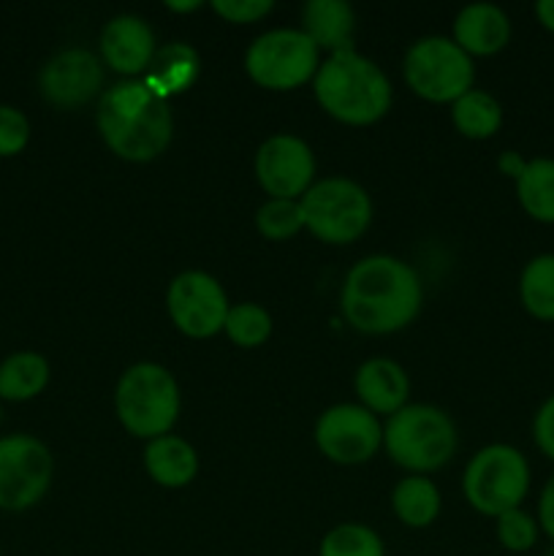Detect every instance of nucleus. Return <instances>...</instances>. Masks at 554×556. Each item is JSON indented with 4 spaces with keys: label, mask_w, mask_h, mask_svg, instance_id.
Returning a JSON list of instances; mask_svg holds the SVG:
<instances>
[{
    "label": "nucleus",
    "mask_w": 554,
    "mask_h": 556,
    "mask_svg": "<svg viewBox=\"0 0 554 556\" xmlns=\"http://www.w3.org/2000/svg\"><path fill=\"white\" fill-rule=\"evenodd\" d=\"M315 98L331 117L348 125H367L389 112L391 85L373 60L348 49L320 65L315 74Z\"/></svg>",
    "instance_id": "nucleus-3"
},
{
    "label": "nucleus",
    "mask_w": 554,
    "mask_h": 556,
    "mask_svg": "<svg viewBox=\"0 0 554 556\" xmlns=\"http://www.w3.org/2000/svg\"><path fill=\"white\" fill-rule=\"evenodd\" d=\"M52 456L47 445L27 434L0 440V508L25 510L47 494Z\"/></svg>",
    "instance_id": "nucleus-10"
},
{
    "label": "nucleus",
    "mask_w": 554,
    "mask_h": 556,
    "mask_svg": "<svg viewBox=\"0 0 554 556\" xmlns=\"http://www.w3.org/2000/svg\"><path fill=\"white\" fill-rule=\"evenodd\" d=\"M320 556H383V543L369 527H335L320 543Z\"/></svg>",
    "instance_id": "nucleus-26"
},
{
    "label": "nucleus",
    "mask_w": 554,
    "mask_h": 556,
    "mask_svg": "<svg viewBox=\"0 0 554 556\" xmlns=\"http://www.w3.org/2000/svg\"><path fill=\"white\" fill-rule=\"evenodd\" d=\"M49 380L47 358L38 353H16L0 367V396L5 400H30L41 394Z\"/></svg>",
    "instance_id": "nucleus-23"
},
{
    "label": "nucleus",
    "mask_w": 554,
    "mask_h": 556,
    "mask_svg": "<svg viewBox=\"0 0 554 556\" xmlns=\"http://www.w3.org/2000/svg\"><path fill=\"white\" fill-rule=\"evenodd\" d=\"M516 193L527 215L538 223H554V161H527L525 172L516 179Z\"/></svg>",
    "instance_id": "nucleus-21"
},
{
    "label": "nucleus",
    "mask_w": 554,
    "mask_h": 556,
    "mask_svg": "<svg viewBox=\"0 0 554 556\" xmlns=\"http://www.w3.org/2000/svg\"><path fill=\"white\" fill-rule=\"evenodd\" d=\"M117 418L136 438H163L179 416V389L161 364H136L125 369L114 394Z\"/></svg>",
    "instance_id": "nucleus-4"
},
{
    "label": "nucleus",
    "mask_w": 554,
    "mask_h": 556,
    "mask_svg": "<svg viewBox=\"0 0 554 556\" xmlns=\"http://www.w3.org/2000/svg\"><path fill=\"white\" fill-rule=\"evenodd\" d=\"M199 76V54L185 43H168V47L155 49L150 65H147L144 85L166 101L168 96L188 90Z\"/></svg>",
    "instance_id": "nucleus-19"
},
{
    "label": "nucleus",
    "mask_w": 554,
    "mask_h": 556,
    "mask_svg": "<svg viewBox=\"0 0 554 556\" xmlns=\"http://www.w3.org/2000/svg\"><path fill=\"white\" fill-rule=\"evenodd\" d=\"M315 157L297 136H272L255 155V177L272 199H293L310 190Z\"/></svg>",
    "instance_id": "nucleus-13"
},
{
    "label": "nucleus",
    "mask_w": 554,
    "mask_h": 556,
    "mask_svg": "<svg viewBox=\"0 0 554 556\" xmlns=\"http://www.w3.org/2000/svg\"><path fill=\"white\" fill-rule=\"evenodd\" d=\"M103 60L119 74H139L155 54V36L139 16H114L101 33Z\"/></svg>",
    "instance_id": "nucleus-15"
},
{
    "label": "nucleus",
    "mask_w": 554,
    "mask_h": 556,
    "mask_svg": "<svg viewBox=\"0 0 554 556\" xmlns=\"http://www.w3.org/2000/svg\"><path fill=\"white\" fill-rule=\"evenodd\" d=\"M255 226L266 239H291L304 228L302 204L293 199H272L255 215Z\"/></svg>",
    "instance_id": "nucleus-28"
},
{
    "label": "nucleus",
    "mask_w": 554,
    "mask_h": 556,
    "mask_svg": "<svg viewBox=\"0 0 554 556\" xmlns=\"http://www.w3.org/2000/svg\"><path fill=\"white\" fill-rule=\"evenodd\" d=\"M521 304L538 320H554V253L536 255L519 280Z\"/></svg>",
    "instance_id": "nucleus-25"
},
{
    "label": "nucleus",
    "mask_w": 554,
    "mask_h": 556,
    "mask_svg": "<svg viewBox=\"0 0 554 556\" xmlns=\"http://www.w3.org/2000/svg\"><path fill=\"white\" fill-rule=\"evenodd\" d=\"M98 130L114 155L144 163L161 155L172 141V112L144 81H119L103 92Z\"/></svg>",
    "instance_id": "nucleus-2"
},
{
    "label": "nucleus",
    "mask_w": 554,
    "mask_h": 556,
    "mask_svg": "<svg viewBox=\"0 0 554 556\" xmlns=\"http://www.w3.org/2000/svg\"><path fill=\"white\" fill-rule=\"evenodd\" d=\"M462 486L467 503L478 514L498 519L505 510L519 508L530 489V467L525 456L511 445H489L473 456Z\"/></svg>",
    "instance_id": "nucleus-6"
},
{
    "label": "nucleus",
    "mask_w": 554,
    "mask_h": 556,
    "mask_svg": "<svg viewBox=\"0 0 554 556\" xmlns=\"http://www.w3.org/2000/svg\"><path fill=\"white\" fill-rule=\"evenodd\" d=\"M391 503H394V514L400 516L402 525L429 527L438 519L440 494L427 478H405V481L396 483Z\"/></svg>",
    "instance_id": "nucleus-24"
},
{
    "label": "nucleus",
    "mask_w": 554,
    "mask_h": 556,
    "mask_svg": "<svg viewBox=\"0 0 554 556\" xmlns=\"http://www.w3.org/2000/svg\"><path fill=\"white\" fill-rule=\"evenodd\" d=\"M546 556H554V548H552V552H549V554H546Z\"/></svg>",
    "instance_id": "nucleus-37"
},
{
    "label": "nucleus",
    "mask_w": 554,
    "mask_h": 556,
    "mask_svg": "<svg viewBox=\"0 0 554 556\" xmlns=\"http://www.w3.org/2000/svg\"><path fill=\"white\" fill-rule=\"evenodd\" d=\"M223 329H226V334L231 337L237 345L255 348L261 345V342L269 340L272 318L264 307H259V304H237V307L228 309V318Z\"/></svg>",
    "instance_id": "nucleus-27"
},
{
    "label": "nucleus",
    "mask_w": 554,
    "mask_h": 556,
    "mask_svg": "<svg viewBox=\"0 0 554 556\" xmlns=\"http://www.w3.org/2000/svg\"><path fill=\"white\" fill-rule=\"evenodd\" d=\"M30 139V125L22 112L11 106H0V155H16L25 150Z\"/></svg>",
    "instance_id": "nucleus-30"
},
{
    "label": "nucleus",
    "mask_w": 554,
    "mask_h": 556,
    "mask_svg": "<svg viewBox=\"0 0 554 556\" xmlns=\"http://www.w3.org/2000/svg\"><path fill=\"white\" fill-rule=\"evenodd\" d=\"M525 166H527V163L521 161V157L516 155V152H505V155L500 157V168H503L505 174H511V177H514V179H519V174L525 172Z\"/></svg>",
    "instance_id": "nucleus-34"
},
{
    "label": "nucleus",
    "mask_w": 554,
    "mask_h": 556,
    "mask_svg": "<svg viewBox=\"0 0 554 556\" xmlns=\"http://www.w3.org/2000/svg\"><path fill=\"white\" fill-rule=\"evenodd\" d=\"M454 38L467 54H494L508 43L511 22L492 3L465 5L454 22Z\"/></svg>",
    "instance_id": "nucleus-17"
},
{
    "label": "nucleus",
    "mask_w": 554,
    "mask_h": 556,
    "mask_svg": "<svg viewBox=\"0 0 554 556\" xmlns=\"http://www.w3.org/2000/svg\"><path fill=\"white\" fill-rule=\"evenodd\" d=\"M168 315L182 334L206 340L226 326L228 299L221 282L206 271H182L168 286Z\"/></svg>",
    "instance_id": "nucleus-11"
},
{
    "label": "nucleus",
    "mask_w": 554,
    "mask_h": 556,
    "mask_svg": "<svg viewBox=\"0 0 554 556\" xmlns=\"http://www.w3.org/2000/svg\"><path fill=\"white\" fill-rule=\"evenodd\" d=\"M421 307L418 275L391 255H369L348 271L342 313L364 334H391L411 324Z\"/></svg>",
    "instance_id": "nucleus-1"
},
{
    "label": "nucleus",
    "mask_w": 554,
    "mask_h": 556,
    "mask_svg": "<svg viewBox=\"0 0 554 556\" xmlns=\"http://www.w3.org/2000/svg\"><path fill=\"white\" fill-rule=\"evenodd\" d=\"M103 85L101 60L87 49H65L41 71V92L58 106H79L98 96Z\"/></svg>",
    "instance_id": "nucleus-14"
},
{
    "label": "nucleus",
    "mask_w": 554,
    "mask_h": 556,
    "mask_svg": "<svg viewBox=\"0 0 554 556\" xmlns=\"http://www.w3.org/2000/svg\"><path fill=\"white\" fill-rule=\"evenodd\" d=\"M304 226L318 239L331 244H345L362 237L373 217V204L362 185L351 179L331 177L302 195Z\"/></svg>",
    "instance_id": "nucleus-7"
},
{
    "label": "nucleus",
    "mask_w": 554,
    "mask_h": 556,
    "mask_svg": "<svg viewBox=\"0 0 554 556\" xmlns=\"http://www.w3.org/2000/svg\"><path fill=\"white\" fill-rule=\"evenodd\" d=\"M315 443L337 465H358L380 448L383 429L367 407L337 405L315 424Z\"/></svg>",
    "instance_id": "nucleus-12"
},
{
    "label": "nucleus",
    "mask_w": 554,
    "mask_h": 556,
    "mask_svg": "<svg viewBox=\"0 0 554 556\" xmlns=\"http://www.w3.org/2000/svg\"><path fill=\"white\" fill-rule=\"evenodd\" d=\"M356 394L369 413H389L394 416L402 410L411 394L405 369L389 358H373L362 364L356 372Z\"/></svg>",
    "instance_id": "nucleus-16"
},
{
    "label": "nucleus",
    "mask_w": 554,
    "mask_h": 556,
    "mask_svg": "<svg viewBox=\"0 0 554 556\" xmlns=\"http://www.w3.org/2000/svg\"><path fill=\"white\" fill-rule=\"evenodd\" d=\"M144 465L152 481L168 489H179L188 486L196 478L199 456L190 448V443L172 438V434H163V438L150 440V445L144 451Z\"/></svg>",
    "instance_id": "nucleus-20"
},
{
    "label": "nucleus",
    "mask_w": 554,
    "mask_h": 556,
    "mask_svg": "<svg viewBox=\"0 0 554 556\" xmlns=\"http://www.w3.org/2000/svg\"><path fill=\"white\" fill-rule=\"evenodd\" d=\"M405 79L427 101L445 103L473 90L476 68L459 43L443 36H429L413 43L407 52Z\"/></svg>",
    "instance_id": "nucleus-8"
},
{
    "label": "nucleus",
    "mask_w": 554,
    "mask_h": 556,
    "mask_svg": "<svg viewBox=\"0 0 554 556\" xmlns=\"http://www.w3.org/2000/svg\"><path fill=\"white\" fill-rule=\"evenodd\" d=\"M199 0H190V3H174V0H166V9H172V11H193V9H199Z\"/></svg>",
    "instance_id": "nucleus-36"
},
{
    "label": "nucleus",
    "mask_w": 554,
    "mask_h": 556,
    "mask_svg": "<svg viewBox=\"0 0 554 556\" xmlns=\"http://www.w3.org/2000/svg\"><path fill=\"white\" fill-rule=\"evenodd\" d=\"M244 68L255 85L269 90H293L318 74V47L304 36V30H269L250 43Z\"/></svg>",
    "instance_id": "nucleus-9"
},
{
    "label": "nucleus",
    "mask_w": 554,
    "mask_h": 556,
    "mask_svg": "<svg viewBox=\"0 0 554 556\" xmlns=\"http://www.w3.org/2000/svg\"><path fill=\"white\" fill-rule=\"evenodd\" d=\"M536 14H538V22H541L546 30L554 33V0H538Z\"/></svg>",
    "instance_id": "nucleus-35"
},
{
    "label": "nucleus",
    "mask_w": 554,
    "mask_h": 556,
    "mask_svg": "<svg viewBox=\"0 0 554 556\" xmlns=\"http://www.w3.org/2000/svg\"><path fill=\"white\" fill-rule=\"evenodd\" d=\"M212 9L228 22H255L261 16H266L272 11V0H215Z\"/></svg>",
    "instance_id": "nucleus-31"
},
{
    "label": "nucleus",
    "mask_w": 554,
    "mask_h": 556,
    "mask_svg": "<svg viewBox=\"0 0 554 556\" xmlns=\"http://www.w3.org/2000/svg\"><path fill=\"white\" fill-rule=\"evenodd\" d=\"M538 521H541V530L554 541V476L543 486L541 503H538Z\"/></svg>",
    "instance_id": "nucleus-33"
},
{
    "label": "nucleus",
    "mask_w": 554,
    "mask_h": 556,
    "mask_svg": "<svg viewBox=\"0 0 554 556\" xmlns=\"http://www.w3.org/2000/svg\"><path fill=\"white\" fill-rule=\"evenodd\" d=\"M456 130L467 139H489L500 130L503 123V109L494 101L489 92L470 90L462 98H456L454 109H451Z\"/></svg>",
    "instance_id": "nucleus-22"
},
{
    "label": "nucleus",
    "mask_w": 554,
    "mask_h": 556,
    "mask_svg": "<svg viewBox=\"0 0 554 556\" xmlns=\"http://www.w3.org/2000/svg\"><path fill=\"white\" fill-rule=\"evenodd\" d=\"M383 443L396 465L427 472L438 470L454 456L456 432L451 418L438 407L405 405L386 424Z\"/></svg>",
    "instance_id": "nucleus-5"
},
{
    "label": "nucleus",
    "mask_w": 554,
    "mask_h": 556,
    "mask_svg": "<svg viewBox=\"0 0 554 556\" xmlns=\"http://www.w3.org/2000/svg\"><path fill=\"white\" fill-rule=\"evenodd\" d=\"M532 434H536V443L549 459L554 462V396L541 405V410L536 413V424H532Z\"/></svg>",
    "instance_id": "nucleus-32"
},
{
    "label": "nucleus",
    "mask_w": 554,
    "mask_h": 556,
    "mask_svg": "<svg viewBox=\"0 0 554 556\" xmlns=\"http://www.w3.org/2000/svg\"><path fill=\"white\" fill-rule=\"evenodd\" d=\"M304 36L318 49L348 52L353 43L356 16L345 0H310L302 11Z\"/></svg>",
    "instance_id": "nucleus-18"
},
{
    "label": "nucleus",
    "mask_w": 554,
    "mask_h": 556,
    "mask_svg": "<svg viewBox=\"0 0 554 556\" xmlns=\"http://www.w3.org/2000/svg\"><path fill=\"white\" fill-rule=\"evenodd\" d=\"M498 538L508 552H530L538 541L536 519L521 508L505 510L503 516H498Z\"/></svg>",
    "instance_id": "nucleus-29"
}]
</instances>
